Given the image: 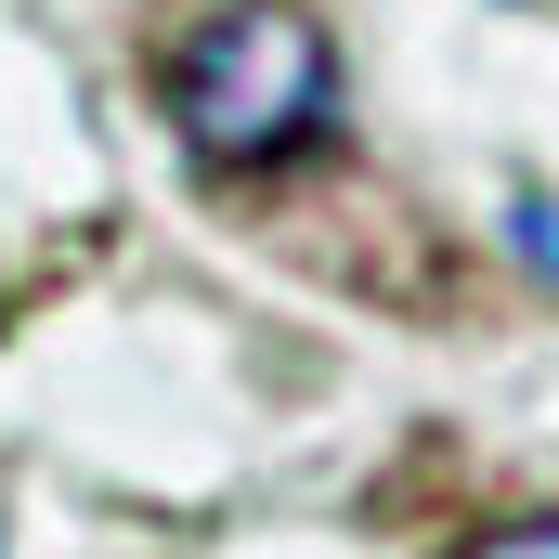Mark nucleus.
<instances>
[{
    "label": "nucleus",
    "mask_w": 559,
    "mask_h": 559,
    "mask_svg": "<svg viewBox=\"0 0 559 559\" xmlns=\"http://www.w3.org/2000/svg\"><path fill=\"white\" fill-rule=\"evenodd\" d=\"M338 118V52L299 0H235L169 52V131L209 169H274Z\"/></svg>",
    "instance_id": "obj_1"
},
{
    "label": "nucleus",
    "mask_w": 559,
    "mask_h": 559,
    "mask_svg": "<svg viewBox=\"0 0 559 559\" xmlns=\"http://www.w3.org/2000/svg\"><path fill=\"white\" fill-rule=\"evenodd\" d=\"M508 248L534 261V274L559 286V195H521V222H508Z\"/></svg>",
    "instance_id": "obj_2"
},
{
    "label": "nucleus",
    "mask_w": 559,
    "mask_h": 559,
    "mask_svg": "<svg viewBox=\"0 0 559 559\" xmlns=\"http://www.w3.org/2000/svg\"><path fill=\"white\" fill-rule=\"evenodd\" d=\"M468 559H559V521H508V534H481Z\"/></svg>",
    "instance_id": "obj_3"
}]
</instances>
